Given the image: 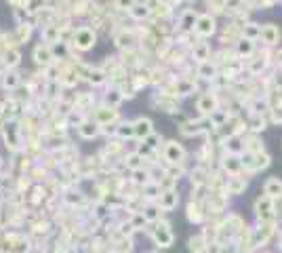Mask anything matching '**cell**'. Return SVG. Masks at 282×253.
<instances>
[{"label":"cell","instance_id":"1","mask_svg":"<svg viewBox=\"0 0 282 253\" xmlns=\"http://www.w3.org/2000/svg\"><path fill=\"white\" fill-rule=\"evenodd\" d=\"M162 159L166 161L168 167H179V165H186L188 159V150L183 148V144H179L177 139H171L162 146Z\"/></svg>","mask_w":282,"mask_h":253},{"label":"cell","instance_id":"2","mask_svg":"<svg viewBox=\"0 0 282 253\" xmlns=\"http://www.w3.org/2000/svg\"><path fill=\"white\" fill-rule=\"evenodd\" d=\"M221 108V100H219V93L215 91H202L198 95V100H196V110L200 112L202 118H208L213 112H217Z\"/></svg>","mask_w":282,"mask_h":253},{"label":"cell","instance_id":"3","mask_svg":"<svg viewBox=\"0 0 282 253\" xmlns=\"http://www.w3.org/2000/svg\"><path fill=\"white\" fill-rule=\"evenodd\" d=\"M152 241L158 249H168L175 243V234L171 230V224L168 222H158L152 230Z\"/></svg>","mask_w":282,"mask_h":253},{"label":"cell","instance_id":"4","mask_svg":"<svg viewBox=\"0 0 282 253\" xmlns=\"http://www.w3.org/2000/svg\"><path fill=\"white\" fill-rule=\"evenodd\" d=\"M95 42H97V34H95L93 27L82 25V27H78V30L72 32V45L78 51H89V49H93Z\"/></svg>","mask_w":282,"mask_h":253},{"label":"cell","instance_id":"5","mask_svg":"<svg viewBox=\"0 0 282 253\" xmlns=\"http://www.w3.org/2000/svg\"><path fill=\"white\" fill-rule=\"evenodd\" d=\"M194 34L198 36L200 40L204 38H210L213 34H217V17L210 15V13H202L196 21V27H194Z\"/></svg>","mask_w":282,"mask_h":253},{"label":"cell","instance_id":"6","mask_svg":"<svg viewBox=\"0 0 282 253\" xmlns=\"http://www.w3.org/2000/svg\"><path fill=\"white\" fill-rule=\"evenodd\" d=\"M200 13H196L194 9H183L177 17V32L179 34H194V27H196V21H198Z\"/></svg>","mask_w":282,"mask_h":253},{"label":"cell","instance_id":"7","mask_svg":"<svg viewBox=\"0 0 282 253\" xmlns=\"http://www.w3.org/2000/svg\"><path fill=\"white\" fill-rule=\"evenodd\" d=\"M255 215L259 217V222L276 219V213H274V199H270V196L261 194L259 199L255 201Z\"/></svg>","mask_w":282,"mask_h":253},{"label":"cell","instance_id":"8","mask_svg":"<svg viewBox=\"0 0 282 253\" xmlns=\"http://www.w3.org/2000/svg\"><path fill=\"white\" fill-rule=\"evenodd\" d=\"M259 40L263 42V47H267V49L278 47V42L282 40L280 27H278L276 23H263V25H261V38H259Z\"/></svg>","mask_w":282,"mask_h":253},{"label":"cell","instance_id":"9","mask_svg":"<svg viewBox=\"0 0 282 253\" xmlns=\"http://www.w3.org/2000/svg\"><path fill=\"white\" fill-rule=\"evenodd\" d=\"M137 42H139L137 34L133 30H126V27H122V30H118L114 34V45L120 51H133V49H137Z\"/></svg>","mask_w":282,"mask_h":253},{"label":"cell","instance_id":"10","mask_svg":"<svg viewBox=\"0 0 282 253\" xmlns=\"http://www.w3.org/2000/svg\"><path fill=\"white\" fill-rule=\"evenodd\" d=\"M120 118L118 114V108H112V106H101L95 110L93 114V120L99 124V126H105V124H116V120Z\"/></svg>","mask_w":282,"mask_h":253},{"label":"cell","instance_id":"11","mask_svg":"<svg viewBox=\"0 0 282 253\" xmlns=\"http://www.w3.org/2000/svg\"><path fill=\"white\" fill-rule=\"evenodd\" d=\"M152 104L156 106L158 110H162V112H166V114H179V102H177V97H168V95H162V93H156L154 95V100H152Z\"/></svg>","mask_w":282,"mask_h":253},{"label":"cell","instance_id":"12","mask_svg":"<svg viewBox=\"0 0 282 253\" xmlns=\"http://www.w3.org/2000/svg\"><path fill=\"white\" fill-rule=\"evenodd\" d=\"M221 169H223V173H228V177L242 175V171H244L242 159L234 156V154H223V156H221Z\"/></svg>","mask_w":282,"mask_h":253},{"label":"cell","instance_id":"13","mask_svg":"<svg viewBox=\"0 0 282 253\" xmlns=\"http://www.w3.org/2000/svg\"><path fill=\"white\" fill-rule=\"evenodd\" d=\"M190 57H192V61H196V66L210 61V57H213L210 45H208V42H204V40H198V42H196V45L190 49Z\"/></svg>","mask_w":282,"mask_h":253},{"label":"cell","instance_id":"14","mask_svg":"<svg viewBox=\"0 0 282 253\" xmlns=\"http://www.w3.org/2000/svg\"><path fill=\"white\" fill-rule=\"evenodd\" d=\"M225 154H234V156H242V154L246 152L244 148V137L240 135H230V137H225L223 142H221Z\"/></svg>","mask_w":282,"mask_h":253},{"label":"cell","instance_id":"15","mask_svg":"<svg viewBox=\"0 0 282 253\" xmlns=\"http://www.w3.org/2000/svg\"><path fill=\"white\" fill-rule=\"evenodd\" d=\"M133 126H135V137L139 139V142H146V139L154 133V122L152 118L148 116H139L133 120Z\"/></svg>","mask_w":282,"mask_h":253},{"label":"cell","instance_id":"16","mask_svg":"<svg viewBox=\"0 0 282 253\" xmlns=\"http://www.w3.org/2000/svg\"><path fill=\"white\" fill-rule=\"evenodd\" d=\"M156 205L164 211V213H171L173 209H177V205H179V192H177V188L175 190H162V194H160V199L156 201Z\"/></svg>","mask_w":282,"mask_h":253},{"label":"cell","instance_id":"17","mask_svg":"<svg viewBox=\"0 0 282 253\" xmlns=\"http://www.w3.org/2000/svg\"><path fill=\"white\" fill-rule=\"evenodd\" d=\"M246 177L244 175H234V177H228L225 179V194L230 196H240L246 192Z\"/></svg>","mask_w":282,"mask_h":253},{"label":"cell","instance_id":"18","mask_svg":"<svg viewBox=\"0 0 282 253\" xmlns=\"http://www.w3.org/2000/svg\"><path fill=\"white\" fill-rule=\"evenodd\" d=\"M236 55H238V59H251V57H255L257 55V42H253V40H246V38H240L236 42V47H234Z\"/></svg>","mask_w":282,"mask_h":253},{"label":"cell","instance_id":"19","mask_svg":"<svg viewBox=\"0 0 282 253\" xmlns=\"http://www.w3.org/2000/svg\"><path fill=\"white\" fill-rule=\"evenodd\" d=\"M221 72V68L210 59L206 64H200V66H196V78H202V80H208V82H213L215 76Z\"/></svg>","mask_w":282,"mask_h":253},{"label":"cell","instance_id":"20","mask_svg":"<svg viewBox=\"0 0 282 253\" xmlns=\"http://www.w3.org/2000/svg\"><path fill=\"white\" fill-rule=\"evenodd\" d=\"M249 110H251V114H257V116H267L270 114V110H272V104L267 97H253V100L249 102Z\"/></svg>","mask_w":282,"mask_h":253},{"label":"cell","instance_id":"21","mask_svg":"<svg viewBox=\"0 0 282 253\" xmlns=\"http://www.w3.org/2000/svg\"><path fill=\"white\" fill-rule=\"evenodd\" d=\"M53 51H51V45H38L36 49H34V61L38 64V66H42V68H49V66H53Z\"/></svg>","mask_w":282,"mask_h":253},{"label":"cell","instance_id":"22","mask_svg":"<svg viewBox=\"0 0 282 253\" xmlns=\"http://www.w3.org/2000/svg\"><path fill=\"white\" fill-rule=\"evenodd\" d=\"M162 213H164V211H162L156 203H148V205L141 207V215L146 217L148 224H158L160 217H162Z\"/></svg>","mask_w":282,"mask_h":253},{"label":"cell","instance_id":"23","mask_svg":"<svg viewBox=\"0 0 282 253\" xmlns=\"http://www.w3.org/2000/svg\"><path fill=\"white\" fill-rule=\"evenodd\" d=\"M160 194H162V186L158 181H150V184L141 188V199H146L148 203H156L160 199Z\"/></svg>","mask_w":282,"mask_h":253},{"label":"cell","instance_id":"24","mask_svg":"<svg viewBox=\"0 0 282 253\" xmlns=\"http://www.w3.org/2000/svg\"><path fill=\"white\" fill-rule=\"evenodd\" d=\"M186 215L192 224H202L204 217H206V211H202V203H196V201H190L188 203V211Z\"/></svg>","mask_w":282,"mask_h":253},{"label":"cell","instance_id":"25","mask_svg":"<svg viewBox=\"0 0 282 253\" xmlns=\"http://www.w3.org/2000/svg\"><path fill=\"white\" fill-rule=\"evenodd\" d=\"M244 148H246L249 154H259V152H263L265 146H263L261 135H257V133H246L244 135Z\"/></svg>","mask_w":282,"mask_h":253},{"label":"cell","instance_id":"26","mask_svg":"<svg viewBox=\"0 0 282 253\" xmlns=\"http://www.w3.org/2000/svg\"><path fill=\"white\" fill-rule=\"evenodd\" d=\"M40 36H42V40L49 42V45L53 47V45H57V42H61V27L57 23H51L47 27H42Z\"/></svg>","mask_w":282,"mask_h":253},{"label":"cell","instance_id":"27","mask_svg":"<svg viewBox=\"0 0 282 253\" xmlns=\"http://www.w3.org/2000/svg\"><path fill=\"white\" fill-rule=\"evenodd\" d=\"M99 133H101V126L97 124L95 120H84V122L78 126V135H80L82 139H95Z\"/></svg>","mask_w":282,"mask_h":253},{"label":"cell","instance_id":"28","mask_svg":"<svg viewBox=\"0 0 282 253\" xmlns=\"http://www.w3.org/2000/svg\"><path fill=\"white\" fill-rule=\"evenodd\" d=\"M208 171L204 167H196V169H192L190 171V181H192V186L194 188H204V186H208Z\"/></svg>","mask_w":282,"mask_h":253},{"label":"cell","instance_id":"29","mask_svg":"<svg viewBox=\"0 0 282 253\" xmlns=\"http://www.w3.org/2000/svg\"><path fill=\"white\" fill-rule=\"evenodd\" d=\"M246 124H249V133H257V135H261V133L267 129V124H270V120H267V116L251 114V116L246 118Z\"/></svg>","mask_w":282,"mask_h":253},{"label":"cell","instance_id":"30","mask_svg":"<svg viewBox=\"0 0 282 253\" xmlns=\"http://www.w3.org/2000/svg\"><path fill=\"white\" fill-rule=\"evenodd\" d=\"M5 142H7V148H11L13 152H17L19 144H21V131L15 129V126H7V129H5Z\"/></svg>","mask_w":282,"mask_h":253},{"label":"cell","instance_id":"31","mask_svg":"<svg viewBox=\"0 0 282 253\" xmlns=\"http://www.w3.org/2000/svg\"><path fill=\"white\" fill-rule=\"evenodd\" d=\"M263 194L270 196V199H278V196H282V179H278V177L265 179V184H263Z\"/></svg>","mask_w":282,"mask_h":253},{"label":"cell","instance_id":"32","mask_svg":"<svg viewBox=\"0 0 282 253\" xmlns=\"http://www.w3.org/2000/svg\"><path fill=\"white\" fill-rule=\"evenodd\" d=\"M242 38L253 40V42H259V38H261V23H257V21L242 23Z\"/></svg>","mask_w":282,"mask_h":253},{"label":"cell","instance_id":"33","mask_svg":"<svg viewBox=\"0 0 282 253\" xmlns=\"http://www.w3.org/2000/svg\"><path fill=\"white\" fill-rule=\"evenodd\" d=\"M144 154H139V152H131V154H126L124 156V167L129 169V171H137V169H144Z\"/></svg>","mask_w":282,"mask_h":253},{"label":"cell","instance_id":"34","mask_svg":"<svg viewBox=\"0 0 282 253\" xmlns=\"http://www.w3.org/2000/svg\"><path fill=\"white\" fill-rule=\"evenodd\" d=\"M208 247V241L204 238V234H196V236H190V241H188V249L192 253H204Z\"/></svg>","mask_w":282,"mask_h":253},{"label":"cell","instance_id":"35","mask_svg":"<svg viewBox=\"0 0 282 253\" xmlns=\"http://www.w3.org/2000/svg\"><path fill=\"white\" fill-rule=\"evenodd\" d=\"M122 100H124V95H122V91H120L118 87H112V89H108V91H105V97H103L105 106H112V108H118Z\"/></svg>","mask_w":282,"mask_h":253},{"label":"cell","instance_id":"36","mask_svg":"<svg viewBox=\"0 0 282 253\" xmlns=\"http://www.w3.org/2000/svg\"><path fill=\"white\" fill-rule=\"evenodd\" d=\"M19 61H21V53L17 49H9V51L3 53V64H5V68L13 70V68L19 66Z\"/></svg>","mask_w":282,"mask_h":253},{"label":"cell","instance_id":"37","mask_svg":"<svg viewBox=\"0 0 282 253\" xmlns=\"http://www.w3.org/2000/svg\"><path fill=\"white\" fill-rule=\"evenodd\" d=\"M19 84H21V76L17 72H13V70H11V72H5V76H3V87L7 91H17Z\"/></svg>","mask_w":282,"mask_h":253},{"label":"cell","instance_id":"38","mask_svg":"<svg viewBox=\"0 0 282 253\" xmlns=\"http://www.w3.org/2000/svg\"><path fill=\"white\" fill-rule=\"evenodd\" d=\"M129 15H131V19H135V21H146V19L152 17V13H150V9H148L144 3H139V5H135V7L129 11Z\"/></svg>","mask_w":282,"mask_h":253},{"label":"cell","instance_id":"39","mask_svg":"<svg viewBox=\"0 0 282 253\" xmlns=\"http://www.w3.org/2000/svg\"><path fill=\"white\" fill-rule=\"evenodd\" d=\"M253 161H255V171H263V169H267L272 165V156H270V152H259V154H253Z\"/></svg>","mask_w":282,"mask_h":253},{"label":"cell","instance_id":"40","mask_svg":"<svg viewBox=\"0 0 282 253\" xmlns=\"http://www.w3.org/2000/svg\"><path fill=\"white\" fill-rule=\"evenodd\" d=\"M116 137L118 139H131L135 137V126H133V120H124L118 124V129H116Z\"/></svg>","mask_w":282,"mask_h":253},{"label":"cell","instance_id":"41","mask_svg":"<svg viewBox=\"0 0 282 253\" xmlns=\"http://www.w3.org/2000/svg\"><path fill=\"white\" fill-rule=\"evenodd\" d=\"M87 78H89V82L93 84V87H99V84H103V82L108 80V74L103 72L101 68H91L89 74H87Z\"/></svg>","mask_w":282,"mask_h":253},{"label":"cell","instance_id":"42","mask_svg":"<svg viewBox=\"0 0 282 253\" xmlns=\"http://www.w3.org/2000/svg\"><path fill=\"white\" fill-rule=\"evenodd\" d=\"M206 3H208V13H210V15H215V17L225 15V3H228V0H206Z\"/></svg>","mask_w":282,"mask_h":253},{"label":"cell","instance_id":"43","mask_svg":"<svg viewBox=\"0 0 282 253\" xmlns=\"http://www.w3.org/2000/svg\"><path fill=\"white\" fill-rule=\"evenodd\" d=\"M15 36H17L19 42H27V40H30V36H32V25L30 23H19Z\"/></svg>","mask_w":282,"mask_h":253},{"label":"cell","instance_id":"44","mask_svg":"<svg viewBox=\"0 0 282 253\" xmlns=\"http://www.w3.org/2000/svg\"><path fill=\"white\" fill-rule=\"evenodd\" d=\"M135 5H139V0H112V7L122 13H129Z\"/></svg>","mask_w":282,"mask_h":253},{"label":"cell","instance_id":"45","mask_svg":"<svg viewBox=\"0 0 282 253\" xmlns=\"http://www.w3.org/2000/svg\"><path fill=\"white\" fill-rule=\"evenodd\" d=\"M129 224H131V228H133V230H144L148 222H146V217L141 215V211H139V213H133V217L129 219Z\"/></svg>","mask_w":282,"mask_h":253},{"label":"cell","instance_id":"46","mask_svg":"<svg viewBox=\"0 0 282 253\" xmlns=\"http://www.w3.org/2000/svg\"><path fill=\"white\" fill-rule=\"evenodd\" d=\"M160 144H162V137H160V135H156V133H152V135L146 139V146H148L150 150H158V148H160Z\"/></svg>","mask_w":282,"mask_h":253},{"label":"cell","instance_id":"47","mask_svg":"<svg viewBox=\"0 0 282 253\" xmlns=\"http://www.w3.org/2000/svg\"><path fill=\"white\" fill-rule=\"evenodd\" d=\"M278 0H255V7H261V9H272Z\"/></svg>","mask_w":282,"mask_h":253},{"label":"cell","instance_id":"48","mask_svg":"<svg viewBox=\"0 0 282 253\" xmlns=\"http://www.w3.org/2000/svg\"><path fill=\"white\" fill-rule=\"evenodd\" d=\"M274 66L276 68H282V47H278L274 51Z\"/></svg>","mask_w":282,"mask_h":253},{"label":"cell","instance_id":"49","mask_svg":"<svg viewBox=\"0 0 282 253\" xmlns=\"http://www.w3.org/2000/svg\"><path fill=\"white\" fill-rule=\"evenodd\" d=\"M181 3H183V0H166V5H168V7H173V9H175V7H179Z\"/></svg>","mask_w":282,"mask_h":253},{"label":"cell","instance_id":"50","mask_svg":"<svg viewBox=\"0 0 282 253\" xmlns=\"http://www.w3.org/2000/svg\"><path fill=\"white\" fill-rule=\"evenodd\" d=\"M186 3H196V0H186Z\"/></svg>","mask_w":282,"mask_h":253},{"label":"cell","instance_id":"51","mask_svg":"<svg viewBox=\"0 0 282 253\" xmlns=\"http://www.w3.org/2000/svg\"><path fill=\"white\" fill-rule=\"evenodd\" d=\"M0 165H3V163H0Z\"/></svg>","mask_w":282,"mask_h":253}]
</instances>
